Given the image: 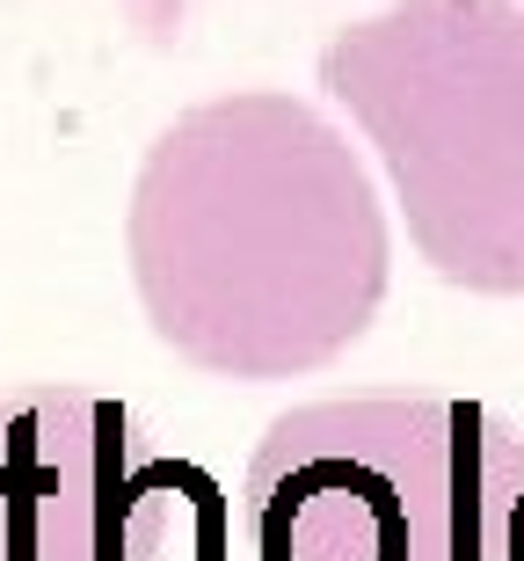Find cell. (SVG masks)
Masks as SVG:
<instances>
[{
    "label": "cell",
    "instance_id": "obj_1",
    "mask_svg": "<svg viewBox=\"0 0 524 561\" xmlns=\"http://www.w3.org/2000/svg\"><path fill=\"white\" fill-rule=\"evenodd\" d=\"M125 249L153 335L211 379L336 365L379 321L394 255L372 168L284 88L211 95L147 146Z\"/></svg>",
    "mask_w": 524,
    "mask_h": 561
},
{
    "label": "cell",
    "instance_id": "obj_4",
    "mask_svg": "<svg viewBox=\"0 0 524 561\" xmlns=\"http://www.w3.org/2000/svg\"><path fill=\"white\" fill-rule=\"evenodd\" d=\"M197 496L205 474L125 401L59 379L0 394V561H168Z\"/></svg>",
    "mask_w": 524,
    "mask_h": 561
},
{
    "label": "cell",
    "instance_id": "obj_5",
    "mask_svg": "<svg viewBox=\"0 0 524 561\" xmlns=\"http://www.w3.org/2000/svg\"><path fill=\"white\" fill-rule=\"evenodd\" d=\"M503 561H524V489H517V503H510V518H503Z\"/></svg>",
    "mask_w": 524,
    "mask_h": 561
},
{
    "label": "cell",
    "instance_id": "obj_2",
    "mask_svg": "<svg viewBox=\"0 0 524 561\" xmlns=\"http://www.w3.org/2000/svg\"><path fill=\"white\" fill-rule=\"evenodd\" d=\"M321 88L372 139L422 263L524 291V0H394L321 51Z\"/></svg>",
    "mask_w": 524,
    "mask_h": 561
},
{
    "label": "cell",
    "instance_id": "obj_3",
    "mask_svg": "<svg viewBox=\"0 0 524 561\" xmlns=\"http://www.w3.org/2000/svg\"><path fill=\"white\" fill-rule=\"evenodd\" d=\"M524 431L459 394L306 401L248 459L255 561H503Z\"/></svg>",
    "mask_w": 524,
    "mask_h": 561
}]
</instances>
